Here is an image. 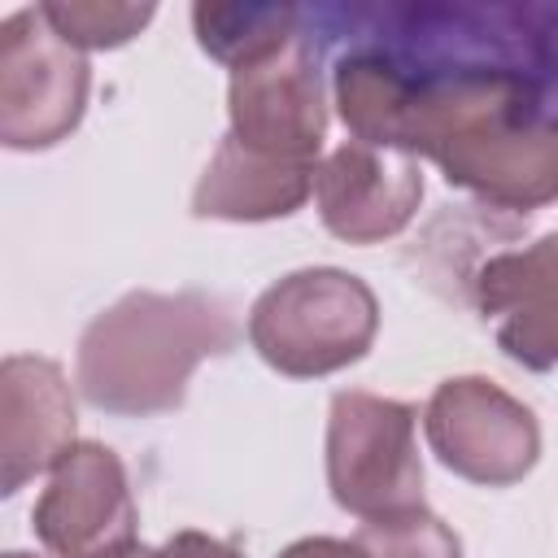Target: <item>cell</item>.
I'll use <instances>...</instances> for the list:
<instances>
[{
    "mask_svg": "<svg viewBox=\"0 0 558 558\" xmlns=\"http://www.w3.org/2000/svg\"><path fill=\"white\" fill-rule=\"evenodd\" d=\"M240 344L231 305L201 288H135L100 310L74 349L78 397L113 418H153L187 401L192 371Z\"/></svg>",
    "mask_w": 558,
    "mask_h": 558,
    "instance_id": "cell-1",
    "label": "cell"
},
{
    "mask_svg": "<svg viewBox=\"0 0 558 558\" xmlns=\"http://www.w3.org/2000/svg\"><path fill=\"white\" fill-rule=\"evenodd\" d=\"M244 336L270 371L288 379H327L371 353L379 336V296L353 270L305 266L262 288Z\"/></svg>",
    "mask_w": 558,
    "mask_h": 558,
    "instance_id": "cell-2",
    "label": "cell"
},
{
    "mask_svg": "<svg viewBox=\"0 0 558 558\" xmlns=\"http://www.w3.org/2000/svg\"><path fill=\"white\" fill-rule=\"evenodd\" d=\"M323 462L331 501L362 523L423 506L418 410L410 401L340 388L327 405Z\"/></svg>",
    "mask_w": 558,
    "mask_h": 558,
    "instance_id": "cell-3",
    "label": "cell"
},
{
    "mask_svg": "<svg viewBox=\"0 0 558 558\" xmlns=\"http://www.w3.org/2000/svg\"><path fill=\"white\" fill-rule=\"evenodd\" d=\"M92 65L39 4L0 22V144L44 153L70 140L87 113Z\"/></svg>",
    "mask_w": 558,
    "mask_h": 558,
    "instance_id": "cell-4",
    "label": "cell"
},
{
    "mask_svg": "<svg viewBox=\"0 0 558 558\" xmlns=\"http://www.w3.org/2000/svg\"><path fill=\"white\" fill-rule=\"evenodd\" d=\"M227 135L283 166L318 170L327 140V83L318 44L296 31L283 48L231 70L227 83Z\"/></svg>",
    "mask_w": 558,
    "mask_h": 558,
    "instance_id": "cell-5",
    "label": "cell"
},
{
    "mask_svg": "<svg viewBox=\"0 0 558 558\" xmlns=\"http://www.w3.org/2000/svg\"><path fill=\"white\" fill-rule=\"evenodd\" d=\"M427 449L445 471L480 488H510L541 462V423L532 405L488 375H449L423 405Z\"/></svg>",
    "mask_w": 558,
    "mask_h": 558,
    "instance_id": "cell-6",
    "label": "cell"
},
{
    "mask_svg": "<svg viewBox=\"0 0 558 558\" xmlns=\"http://www.w3.org/2000/svg\"><path fill=\"white\" fill-rule=\"evenodd\" d=\"M140 506L122 458L100 440H78L31 510V527L52 558H118L135 545Z\"/></svg>",
    "mask_w": 558,
    "mask_h": 558,
    "instance_id": "cell-7",
    "label": "cell"
},
{
    "mask_svg": "<svg viewBox=\"0 0 558 558\" xmlns=\"http://www.w3.org/2000/svg\"><path fill=\"white\" fill-rule=\"evenodd\" d=\"M449 187L493 209H541L558 201V105H536L449 140L436 157Z\"/></svg>",
    "mask_w": 558,
    "mask_h": 558,
    "instance_id": "cell-8",
    "label": "cell"
},
{
    "mask_svg": "<svg viewBox=\"0 0 558 558\" xmlns=\"http://www.w3.org/2000/svg\"><path fill=\"white\" fill-rule=\"evenodd\" d=\"M423 201L418 157L344 140L323 153L314 174V209L344 244H384L401 235Z\"/></svg>",
    "mask_w": 558,
    "mask_h": 558,
    "instance_id": "cell-9",
    "label": "cell"
},
{
    "mask_svg": "<svg viewBox=\"0 0 558 558\" xmlns=\"http://www.w3.org/2000/svg\"><path fill=\"white\" fill-rule=\"evenodd\" d=\"M471 301L514 366L558 371V231L488 253L471 275Z\"/></svg>",
    "mask_w": 558,
    "mask_h": 558,
    "instance_id": "cell-10",
    "label": "cell"
},
{
    "mask_svg": "<svg viewBox=\"0 0 558 558\" xmlns=\"http://www.w3.org/2000/svg\"><path fill=\"white\" fill-rule=\"evenodd\" d=\"M74 392L52 357L9 353L0 362V493L17 497L48 475L74 440Z\"/></svg>",
    "mask_w": 558,
    "mask_h": 558,
    "instance_id": "cell-11",
    "label": "cell"
},
{
    "mask_svg": "<svg viewBox=\"0 0 558 558\" xmlns=\"http://www.w3.org/2000/svg\"><path fill=\"white\" fill-rule=\"evenodd\" d=\"M314 174L305 166L266 161L240 148L231 135L218 140L209 166L192 187V214L218 222H270L296 214L314 196Z\"/></svg>",
    "mask_w": 558,
    "mask_h": 558,
    "instance_id": "cell-12",
    "label": "cell"
},
{
    "mask_svg": "<svg viewBox=\"0 0 558 558\" xmlns=\"http://www.w3.org/2000/svg\"><path fill=\"white\" fill-rule=\"evenodd\" d=\"M301 9L292 4H192V31L201 52L218 65L240 70L275 48H283L301 31Z\"/></svg>",
    "mask_w": 558,
    "mask_h": 558,
    "instance_id": "cell-13",
    "label": "cell"
},
{
    "mask_svg": "<svg viewBox=\"0 0 558 558\" xmlns=\"http://www.w3.org/2000/svg\"><path fill=\"white\" fill-rule=\"evenodd\" d=\"M39 9L83 52L122 48L157 17V4H126V0H44Z\"/></svg>",
    "mask_w": 558,
    "mask_h": 558,
    "instance_id": "cell-14",
    "label": "cell"
},
{
    "mask_svg": "<svg viewBox=\"0 0 558 558\" xmlns=\"http://www.w3.org/2000/svg\"><path fill=\"white\" fill-rule=\"evenodd\" d=\"M357 536L375 549V558H462L458 532L427 506L392 519H371L357 527Z\"/></svg>",
    "mask_w": 558,
    "mask_h": 558,
    "instance_id": "cell-15",
    "label": "cell"
},
{
    "mask_svg": "<svg viewBox=\"0 0 558 558\" xmlns=\"http://www.w3.org/2000/svg\"><path fill=\"white\" fill-rule=\"evenodd\" d=\"M279 558H375V549L357 532L353 536H301Z\"/></svg>",
    "mask_w": 558,
    "mask_h": 558,
    "instance_id": "cell-16",
    "label": "cell"
},
{
    "mask_svg": "<svg viewBox=\"0 0 558 558\" xmlns=\"http://www.w3.org/2000/svg\"><path fill=\"white\" fill-rule=\"evenodd\" d=\"M161 549H166V558H244L235 545H227V541H218L209 532H196V527L174 532Z\"/></svg>",
    "mask_w": 558,
    "mask_h": 558,
    "instance_id": "cell-17",
    "label": "cell"
},
{
    "mask_svg": "<svg viewBox=\"0 0 558 558\" xmlns=\"http://www.w3.org/2000/svg\"><path fill=\"white\" fill-rule=\"evenodd\" d=\"M118 558H166V549H153V545H131V549H122Z\"/></svg>",
    "mask_w": 558,
    "mask_h": 558,
    "instance_id": "cell-18",
    "label": "cell"
},
{
    "mask_svg": "<svg viewBox=\"0 0 558 558\" xmlns=\"http://www.w3.org/2000/svg\"><path fill=\"white\" fill-rule=\"evenodd\" d=\"M549 31H554V48H558V9H549Z\"/></svg>",
    "mask_w": 558,
    "mask_h": 558,
    "instance_id": "cell-19",
    "label": "cell"
},
{
    "mask_svg": "<svg viewBox=\"0 0 558 558\" xmlns=\"http://www.w3.org/2000/svg\"><path fill=\"white\" fill-rule=\"evenodd\" d=\"M4 558H35V554H22V549H9Z\"/></svg>",
    "mask_w": 558,
    "mask_h": 558,
    "instance_id": "cell-20",
    "label": "cell"
}]
</instances>
